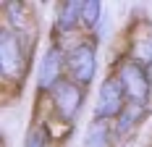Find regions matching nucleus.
Listing matches in <instances>:
<instances>
[{"mask_svg":"<svg viewBox=\"0 0 152 147\" xmlns=\"http://www.w3.org/2000/svg\"><path fill=\"white\" fill-rule=\"evenodd\" d=\"M129 60H134V63L144 66V68H150V66H152V29H150V26L131 34Z\"/></svg>","mask_w":152,"mask_h":147,"instance_id":"7","label":"nucleus"},{"mask_svg":"<svg viewBox=\"0 0 152 147\" xmlns=\"http://www.w3.org/2000/svg\"><path fill=\"white\" fill-rule=\"evenodd\" d=\"M0 71L5 79H21L26 71V47L13 29H3L0 34Z\"/></svg>","mask_w":152,"mask_h":147,"instance_id":"1","label":"nucleus"},{"mask_svg":"<svg viewBox=\"0 0 152 147\" xmlns=\"http://www.w3.org/2000/svg\"><path fill=\"white\" fill-rule=\"evenodd\" d=\"M129 97H126V89H123L121 79L118 76H107L100 87V95H97V108H94V118L100 121H107V118H118L121 110L126 108Z\"/></svg>","mask_w":152,"mask_h":147,"instance_id":"3","label":"nucleus"},{"mask_svg":"<svg viewBox=\"0 0 152 147\" xmlns=\"http://www.w3.org/2000/svg\"><path fill=\"white\" fill-rule=\"evenodd\" d=\"M66 66H68V74L76 84L87 87L92 79H94V71H97V60H94V45L81 42L68 50V58H66Z\"/></svg>","mask_w":152,"mask_h":147,"instance_id":"4","label":"nucleus"},{"mask_svg":"<svg viewBox=\"0 0 152 147\" xmlns=\"http://www.w3.org/2000/svg\"><path fill=\"white\" fill-rule=\"evenodd\" d=\"M147 116V105H139V103H126V108L121 110V116L115 121V132L118 134H129L134 132L139 123L144 121Z\"/></svg>","mask_w":152,"mask_h":147,"instance_id":"8","label":"nucleus"},{"mask_svg":"<svg viewBox=\"0 0 152 147\" xmlns=\"http://www.w3.org/2000/svg\"><path fill=\"white\" fill-rule=\"evenodd\" d=\"M81 11H84V3H76V0H68L58 8V26L61 32H71L81 21Z\"/></svg>","mask_w":152,"mask_h":147,"instance_id":"10","label":"nucleus"},{"mask_svg":"<svg viewBox=\"0 0 152 147\" xmlns=\"http://www.w3.org/2000/svg\"><path fill=\"white\" fill-rule=\"evenodd\" d=\"M45 145H47V129L45 126L31 129L29 137H26V147H45Z\"/></svg>","mask_w":152,"mask_h":147,"instance_id":"12","label":"nucleus"},{"mask_svg":"<svg viewBox=\"0 0 152 147\" xmlns=\"http://www.w3.org/2000/svg\"><path fill=\"white\" fill-rule=\"evenodd\" d=\"M100 11H102V5H100L97 0H89V3H84V11H81V21H84L87 26H94V24L100 21Z\"/></svg>","mask_w":152,"mask_h":147,"instance_id":"11","label":"nucleus"},{"mask_svg":"<svg viewBox=\"0 0 152 147\" xmlns=\"http://www.w3.org/2000/svg\"><path fill=\"white\" fill-rule=\"evenodd\" d=\"M118 79H121L123 89H126L129 103L147 105L152 82H150V71H147L144 66H139V63H134V60H129V58L121 60V66H118Z\"/></svg>","mask_w":152,"mask_h":147,"instance_id":"2","label":"nucleus"},{"mask_svg":"<svg viewBox=\"0 0 152 147\" xmlns=\"http://www.w3.org/2000/svg\"><path fill=\"white\" fill-rule=\"evenodd\" d=\"M66 53L58 45H50L47 53L42 55L39 63V76H37V87L39 89H55V84L63 79V68H66Z\"/></svg>","mask_w":152,"mask_h":147,"instance_id":"6","label":"nucleus"},{"mask_svg":"<svg viewBox=\"0 0 152 147\" xmlns=\"http://www.w3.org/2000/svg\"><path fill=\"white\" fill-rule=\"evenodd\" d=\"M53 103L66 121H71V118H76L79 108L84 105V87L76 84L74 79H61L53 89Z\"/></svg>","mask_w":152,"mask_h":147,"instance_id":"5","label":"nucleus"},{"mask_svg":"<svg viewBox=\"0 0 152 147\" xmlns=\"http://www.w3.org/2000/svg\"><path fill=\"white\" fill-rule=\"evenodd\" d=\"M84 147H113V132L107 126V121L94 118L89 126H87V139Z\"/></svg>","mask_w":152,"mask_h":147,"instance_id":"9","label":"nucleus"}]
</instances>
